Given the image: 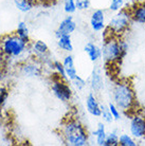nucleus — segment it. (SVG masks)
<instances>
[{"label":"nucleus","instance_id":"f257e3e1","mask_svg":"<svg viewBox=\"0 0 145 146\" xmlns=\"http://www.w3.org/2000/svg\"><path fill=\"white\" fill-rule=\"evenodd\" d=\"M112 102L122 112L131 114L136 112L138 101L130 80H118L112 88Z\"/></svg>","mask_w":145,"mask_h":146},{"label":"nucleus","instance_id":"f03ea898","mask_svg":"<svg viewBox=\"0 0 145 146\" xmlns=\"http://www.w3.org/2000/svg\"><path fill=\"white\" fill-rule=\"evenodd\" d=\"M65 144L69 146H86L89 144V133L77 119H68L61 127Z\"/></svg>","mask_w":145,"mask_h":146},{"label":"nucleus","instance_id":"7ed1b4c3","mask_svg":"<svg viewBox=\"0 0 145 146\" xmlns=\"http://www.w3.org/2000/svg\"><path fill=\"white\" fill-rule=\"evenodd\" d=\"M120 36H116L112 34H106L104 37V42L102 46V54L105 64L107 65H116L126 56L124 54L120 46Z\"/></svg>","mask_w":145,"mask_h":146},{"label":"nucleus","instance_id":"20e7f679","mask_svg":"<svg viewBox=\"0 0 145 146\" xmlns=\"http://www.w3.org/2000/svg\"><path fill=\"white\" fill-rule=\"evenodd\" d=\"M29 42L17 35H7L0 39V52L10 58H18L28 51Z\"/></svg>","mask_w":145,"mask_h":146},{"label":"nucleus","instance_id":"39448f33","mask_svg":"<svg viewBox=\"0 0 145 146\" xmlns=\"http://www.w3.org/2000/svg\"><path fill=\"white\" fill-rule=\"evenodd\" d=\"M131 14L128 9H122L119 12H116L107 23L106 31L116 36H122L129 30L131 26Z\"/></svg>","mask_w":145,"mask_h":146},{"label":"nucleus","instance_id":"423d86ee","mask_svg":"<svg viewBox=\"0 0 145 146\" xmlns=\"http://www.w3.org/2000/svg\"><path fill=\"white\" fill-rule=\"evenodd\" d=\"M51 91L56 99L63 103H69L73 98V91L68 80L57 75L51 82Z\"/></svg>","mask_w":145,"mask_h":146},{"label":"nucleus","instance_id":"0eeeda50","mask_svg":"<svg viewBox=\"0 0 145 146\" xmlns=\"http://www.w3.org/2000/svg\"><path fill=\"white\" fill-rule=\"evenodd\" d=\"M31 53L35 57V59L40 62L43 65H50V66H52L53 62H51L50 50H49L48 44L45 41H43V40L33 41L32 44H31Z\"/></svg>","mask_w":145,"mask_h":146},{"label":"nucleus","instance_id":"6e6552de","mask_svg":"<svg viewBox=\"0 0 145 146\" xmlns=\"http://www.w3.org/2000/svg\"><path fill=\"white\" fill-rule=\"evenodd\" d=\"M129 133L136 140L145 139V115L134 112L129 122Z\"/></svg>","mask_w":145,"mask_h":146},{"label":"nucleus","instance_id":"1a4fd4ad","mask_svg":"<svg viewBox=\"0 0 145 146\" xmlns=\"http://www.w3.org/2000/svg\"><path fill=\"white\" fill-rule=\"evenodd\" d=\"M43 64L38 62L37 59L28 60L20 65L19 67V73L22 76L28 78H37L43 75Z\"/></svg>","mask_w":145,"mask_h":146},{"label":"nucleus","instance_id":"9d476101","mask_svg":"<svg viewBox=\"0 0 145 146\" xmlns=\"http://www.w3.org/2000/svg\"><path fill=\"white\" fill-rule=\"evenodd\" d=\"M89 25L91 30L94 33H101L105 31L107 28L106 23V13L102 9H96L91 13L90 19H89Z\"/></svg>","mask_w":145,"mask_h":146},{"label":"nucleus","instance_id":"9b49d317","mask_svg":"<svg viewBox=\"0 0 145 146\" xmlns=\"http://www.w3.org/2000/svg\"><path fill=\"white\" fill-rule=\"evenodd\" d=\"M76 30V22L73 18V16L68 15L62 21L59 22L57 29L55 31V36L56 38L62 35H71Z\"/></svg>","mask_w":145,"mask_h":146},{"label":"nucleus","instance_id":"f8f14e48","mask_svg":"<svg viewBox=\"0 0 145 146\" xmlns=\"http://www.w3.org/2000/svg\"><path fill=\"white\" fill-rule=\"evenodd\" d=\"M89 86L92 92L100 93L104 88V80H103V75H102L101 69L98 66H95L92 69L90 75V80H89Z\"/></svg>","mask_w":145,"mask_h":146},{"label":"nucleus","instance_id":"ddd939ff","mask_svg":"<svg viewBox=\"0 0 145 146\" xmlns=\"http://www.w3.org/2000/svg\"><path fill=\"white\" fill-rule=\"evenodd\" d=\"M86 109L88 113L91 114L92 117H101V104L98 102L94 92H89L86 96Z\"/></svg>","mask_w":145,"mask_h":146},{"label":"nucleus","instance_id":"4468645a","mask_svg":"<svg viewBox=\"0 0 145 146\" xmlns=\"http://www.w3.org/2000/svg\"><path fill=\"white\" fill-rule=\"evenodd\" d=\"M84 51L88 55V58L90 59V62L96 64L100 62L103 57L102 54V48L98 47V44L92 42V41H88L87 44H85L84 47Z\"/></svg>","mask_w":145,"mask_h":146},{"label":"nucleus","instance_id":"2eb2a0df","mask_svg":"<svg viewBox=\"0 0 145 146\" xmlns=\"http://www.w3.org/2000/svg\"><path fill=\"white\" fill-rule=\"evenodd\" d=\"M134 22L145 25V2H137L129 9Z\"/></svg>","mask_w":145,"mask_h":146},{"label":"nucleus","instance_id":"dca6fc26","mask_svg":"<svg viewBox=\"0 0 145 146\" xmlns=\"http://www.w3.org/2000/svg\"><path fill=\"white\" fill-rule=\"evenodd\" d=\"M63 64H64V67H65L66 70V75H67V78H68V82H71L75 78L78 74H77V70H76L75 64H74V58L73 56L70 53L66 55L64 59H63Z\"/></svg>","mask_w":145,"mask_h":146},{"label":"nucleus","instance_id":"f3484780","mask_svg":"<svg viewBox=\"0 0 145 146\" xmlns=\"http://www.w3.org/2000/svg\"><path fill=\"white\" fill-rule=\"evenodd\" d=\"M95 139V144L98 146H104L105 145L106 137H107V130H106V126L104 122H101L98 124V127L93 132Z\"/></svg>","mask_w":145,"mask_h":146},{"label":"nucleus","instance_id":"a211bd4d","mask_svg":"<svg viewBox=\"0 0 145 146\" xmlns=\"http://www.w3.org/2000/svg\"><path fill=\"white\" fill-rule=\"evenodd\" d=\"M58 48L66 53H71L73 51V44L71 35H62L57 37Z\"/></svg>","mask_w":145,"mask_h":146},{"label":"nucleus","instance_id":"6ab92c4d","mask_svg":"<svg viewBox=\"0 0 145 146\" xmlns=\"http://www.w3.org/2000/svg\"><path fill=\"white\" fill-rule=\"evenodd\" d=\"M15 7L21 13H29L33 10L37 0H13Z\"/></svg>","mask_w":145,"mask_h":146},{"label":"nucleus","instance_id":"aec40b11","mask_svg":"<svg viewBox=\"0 0 145 146\" xmlns=\"http://www.w3.org/2000/svg\"><path fill=\"white\" fill-rule=\"evenodd\" d=\"M16 34L23 40L30 42V30L28 28V25L25 21H20L17 25L16 28Z\"/></svg>","mask_w":145,"mask_h":146},{"label":"nucleus","instance_id":"412c9836","mask_svg":"<svg viewBox=\"0 0 145 146\" xmlns=\"http://www.w3.org/2000/svg\"><path fill=\"white\" fill-rule=\"evenodd\" d=\"M119 145L120 146H137V140L129 133H122L119 137Z\"/></svg>","mask_w":145,"mask_h":146},{"label":"nucleus","instance_id":"4be33fe9","mask_svg":"<svg viewBox=\"0 0 145 146\" xmlns=\"http://www.w3.org/2000/svg\"><path fill=\"white\" fill-rule=\"evenodd\" d=\"M119 137L120 135L118 133L116 130H111V131L107 132L104 146H119Z\"/></svg>","mask_w":145,"mask_h":146},{"label":"nucleus","instance_id":"5701e85b","mask_svg":"<svg viewBox=\"0 0 145 146\" xmlns=\"http://www.w3.org/2000/svg\"><path fill=\"white\" fill-rule=\"evenodd\" d=\"M51 68L54 70L57 76L62 77V78H64V80H68L67 75H66V70H65V67H64L63 62H58V60H55V62H52Z\"/></svg>","mask_w":145,"mask_h":146},{"label":"nucleus","instance_id":"b1692460","mask_svg":"<svg viewBox=\"0 0 145 146\" xmlns=\"http://www.w3.org/2000/svg\"><path fill=\"white\" fill-rule=\"evenodd\" d=\"M101 117L104 123H107V124H110L112 123L113 117L111 112H110V109H109L108 105H103L101 104Z\"/></svg>","mask_w":145,"mask_h":146},{"label":"nucleus","instance_id":"393cba45","mask_svg":"<svg viewBox=\"0 0 145 146\" xmlns=\"http://www.w3.org/2000/svg\"><path fill=\"white\" fill-rule=\"evenodd\" d=\"M77 10L75 0H64V11L67 15L74 14Z\"/></svg>","mask_w":145,"mask_h":146},{"label":"nucleus","instance_id":"a878e982","mask_svg":"<svg viewBox=\"0 0 145 146\" xmlns=\"http://www.w3.org/2000/svg\"><path fill=\"white\" fill-rule=\"evenodd\" d=\"M125 1L126 0H110V4H109V7H108L109 11L112 12V13L119 12L124 7Z\"/></svg>","mask_w":145,"mask_h":146},{"label":"nucleus","instance_id":"bb28decb","mask_svg":"<svg viewBox=\"0 0 145 146\" xmlns=\"http://www.w3.org/2000/svg\"><path fill=\"white\" fill-rule=\"evenodd\" d=\"M108 107H109V109H110V112H111V114H112L113 120H114V121H120L121 119H122V113H121L122 111L119 109V107L116 106L113 102L109 103Z\"/></svg>","mask_w":145,"mask_h":146},{"label":"nucleus","instance_id":"cd10ccee","mask_svg":"<svg viewBox=\"0 0 145 146\" xmlns=\"http://www.w3.org/2000/svg\"><path fill=\"white\" fill-rule=\"evenodd\" d=\"M71 83L74 86V88H75L76 90H78V91H82L84 88L86 87V85H87V82L84 80L82 76H80V75H77L74 80H71Z\"/></svg>","mask_w":145,"mask_h":146},{"label":"nucleus","instance_id":"c85d7f7f","mask_svg":"<svg viewBox=\"0 0 145 146\" xmlns=\"http://www.w3.org/2000/svg\"><path fill=\"white\" fill-rule=\"evenodd\" d=\"M9 98V89L4 86H0V108L5 105Z\"/></svg>","mask_w":145,"mask_h":146},{"label":"nucleus","instance_id":"c756f323","mask_svg":"<svg viewBox=\"0 0 145 146\" xmlns=\"http://www.w3.org/2000/svg\"><path fill=\"white\" fill-rule=\"evenodd\" d=\"M76 7L78 11H87L90 7V0H75Z\"/></svg>","mask_w":145,"mask_h":146},{"label":"nucleus","instance_id":"7c9ffc66","mask_svg":"<svg viewBox=\"0 0 145 146\" xmlns=\"http://www.w3.org/2000/svg\"><path fill=\"white\" fill-rule=\"evenodd\" d=\"M3 77H4L3 71H2V70H1V68H0V86H1L2 82H3Z\"/></svg>","mask_w":145,"mask_h":146},{"label":"nucleus","instance_id":"2f4dec72","mask_svg":"<svg viewBox=\"0 0 145 146\" xmlns=\"http://www.w3.org/2000/svg\"><path fill=\"white\" fill-rule=\"evenodd\" d=\"M126 1H128V0H126Z\"/></svg>","mask_w":145,"mask_h":146}]
</instances>
